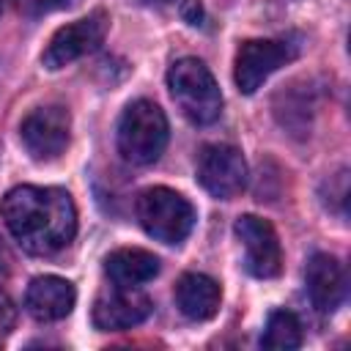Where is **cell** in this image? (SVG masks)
<instances>
[{
  "label": "cell",
  "mask_w": 351,
  "mask_h": 351,
  "mask_svg": "<svg viewBox=\"0 0 351 351\" xmlns=\"http://www.w3.org/2000/svg\"><path fill=\"white\" fill-rule=\"evenodd\" d=\"M0 217L19 247L33 255H52L77 233L74 200L60 186H14L0 200Z\"/></svg>",
  "instance_id": "6da1fadb"
},
{
  "label": "cell",
  "mask_w": 351,
  "mask_h": 351,
  "mask_svg": "<svg viewBox=\"0 0 351 351\" xmlns=\"http://www.w3.org/2000/svg\"><path fill=\"white\" fill-rule=\"evenodd\" d=\"M118 154L129 165H151L162 156L170 126L159 104L148 99H137L126 104L118 121Z\"/></svg>",
  "instance_id": "7a4b0ae2"
},
{
  "label": "cell",
  "mask_w": 351,
  "mask_h": 351,
  "mask_svg": "<svg viewBox=\"0 0 351 351\" xmlns=\"http://www.w3.org/2000/svg\"><path fill=\"white\" fill-rule=\"evenodd\" d=\"M167 88L184 118L203 126L219 118L222 112V93L208 71V66L197 58H178L167 71Z\"/></svg>",
  "instance_id": "3957f363"
},
{
  "label": "cell",
  "mask_w": 351,
  "mask_h": 351,
  "mask_svg": "<svg viewBox=\"0 0 351 351\" xmlns=\"http://www.w3.org/2000/svg\"><path fill=\"white\" fill-rule=\"evenodd\" d=\"M143 230L162 244H181L195 225V206L170 186H148L134 203Z\"/></svg>",
  "instance_id": "277c9868"
},
{
  "label": "cell",
  "mask_w": 351,
  "mask_h": 351,
  "mask_svg": "<svg viewBox=\"0 0 351 351\" xmlns=\"http://www.w3.org/2000/svg\"><path fill=\"white\" fill-rule=\"evenodd\" d=\"M69 134H71V115L60 104L36 107L19 123L22 145L38 162L58 159L69 145Z\"/></svg>",
  "instance_id": "5b68a950"
},
{
  "label": "cell",
  "mask_w": 351,
  "mask_h": 351,
  "mask_svg": "<svg viewBox=\"0 0 351 351\" xmlns=\"http://www.w3.org/2000/svg\"><path fill=\"white\" fill-rule=\"evenodd\" d=\"M107 27H110V16L96 8L93 14L71 22V25H63L52 33L49 44L44 47V55H41V63L47 69H63L69 63H74L77 58L93 52L104 36H107Z\"/></svg>",
  "instance_id": "8992f818"
},
{
  "label": "cell",
  "mask_w": 351,
  "mask_h": 351,
  "mask_svg": "<svg viewBox=\"0 0 351 351\" xmlns=\"http://www.w3.org/2000/svg\"><path fill=\"white\" fill-rule=\"evenodd\" d=\"M197 181L219 200L236 197L247 184V162L241 151L225 143L203 145L197 154Z\"/></svg>",
  "instance_id": "52a82bcc"
},
{
  "label": "cell",
  "mask_w": 351,
  "mask_h": 351,
  "mask_svg": "<svg viewBox=\"0 0 351 351\" xmlns=\"http://www.w3.org/2000/svg\"><path fill=\"white\" fill-rule=\"evenodd\" d=\"M293 47L285 41H269V38H250L236 52L233 80L241 93H255L280 66L293 60Z\"/></svg>",
  "instance_id": "ba28073f"
},
{
  "label": "cell",
  "mask_w": 351,
  "mask_h": 351,
  "mask_svg": "<svg viewBox=\"0 0 351 351\" xmlns=\"http://www.w3.org/2000/svg\"><path fill=\"white\" fill-rule=\"evenodd\" d=\"M236 236L244 247V269L252 277H277L282 269V250H280V239L271 228V222H266L263 217L255 214H244L236 219Z\"/></svg>",
  "instance_id": "9c48e42d"
},
{
  "label": "cell",
  "mask_w": 351,
  "mask_h": 351,
  "mask_svg": "<svg viewBox=\"0 0 351 351\" xmlns=\"http://www.w3.org/2000/svg\"><path fill=\"white\" fill-rule=\"evenodd\" d=\"M151 315V299L129 285H115L93 299L90 321L99 332H121L143 324Z\"/></svg>",
  "instance_id": "30bf717a"
},
{
  "label": "cell",
  "mask_w": 351,
  "mask_h": 351,
  "mask_svg": "<svg viewBox=\"0 0 351 351\" xmlns=\"http://www.w3.org/2000/svg\"><path fill=\"white\" fill-rule=\"evenodd\" d=\"M304 285H307V296H310V302H313L315 310L335 313L340 307L343 296H346V274H343V266L337 263L335 255L315 252L307 261Z\"/></svg>",
  "instance_id": "8fae6325"
},
{
  "label": "cell",
  "mask_w": 351,
  "mask_h": 351,
  "mask_svg": "<svg viewBox=\"0 0 351 351\" xmlns=\"http://www.w3.org/2000/svg\"><path fill=\"white\" fill-rule=\"evenodd\" d=\"M74 302H77L74 285L55 274L33 277L25 291V310L36 321H60L74 310Z\"/></svg>",
  "instance_id": "7c38bea8"
},
{
  "label": "cell",
  "mask_w": 351,
  "mask_h": 351,
  "mask_svg": "<svg viewBox=\"0 0 351 351\" xmlns=\"http://www.w3.org/2000/svg\"><path fill=\"white\" fill-rule=\"evenodd\" d=\"M222 302L219 282L200 271H186L176 282V307L189 321H208L217 315Z\"/></svg>",
  "instance_id": "4fadbf2b"
},
{
  "label": "cell",
  "mask_w": 351,
  "mask_h": 351,
  "mask_svg": "<svg viewBox=\"0 0 351 351\" xmlns=\"http://www.w3.org/2000/svg\"><path fill=\"white\" fill-rule=\"evenodd\" d=\"M104 271L115 285L137 288L159 274V258L140 247H121L104 258Z\"/></svg>",
  "instance_id": "5bb4252c"
},
{
  "label": "cell",
  "mask_w": 351,
  "mask_h": 351,
  "mask_svg": "<svg viewBox=\"0 0 351 351\" xmlns=\"http://www.w3.org/2000/svg\"><path fill=\"white\" fill-rule=\"evenodd\" d=\"M261 346L269 351H293L302 346V324L291 310H274L266 321Z\"/></svg>",
  "instance_id": "9a60e30c"
},
{
  "label": "cell",
  "mask_w": 351,
  "mask_h": 351,
  "mask_svg": "<svg viewBox=\"0 0 351 351\" xmlns=\"http://www.w3.org/2000/svg\"><path fill=\"white\" fill-rule=\"evenodd\" d=\"M16 324V307L14 302L8 299L5 291H0V337H5Z\"/></svg>",
  "instance_id": "2e32d148"
},
{
  "label": "cell",
  "mask_w": 351,
  "mask_h": 351,
  "mask_svg": "<svg viewBox=\"0 0 351 351\" xmlns=\"http://www.w3.org/2000/svg\"><path fill=\"white\" fill-rule=\"evenodd\" d=\"M80 0H36L30 14H49V11H60V8H71Z\"/></svg>",
  "instance_id": "e0dca14e"
},
{
  "label": "cell",
  "mask_w": 351,
  "mask_h": 351,
  "mask_svg": "<svg viewBox=\"0 0 351 351\" xmlns=\"http://www.w3.org/2000/svg\"><path fill=\"white\" fill-rule=\"evenodd\" d=\"M178 5H181V16H184L189 25H200V19H203V8H200L197 0H181Z\"/></svg>",
  "instance_id": "ac0fdd59"
},
{
  "label": "cell",
  "mask_w": 351,
  "mask_h": 351,
  "mask_svg": "<svg viewBox=\"0 0 351 351\" xmlns=\"http://www.w3.org/2000/svg\"><path fill=\"white\" fill-rule=\"evenodd\" d=\"M8 263H11V258H8V250H5V244L0 241V274H5V271H8Z\"/></svg>",
  "instance_id": "d6986e66"
},
{
  "label": "cell",
  "mask_w": 351,
  "mask_h": 351,
  "mask_svg": "<svg viewBox=\"0 0 351 351\" xmlns=\"http://www.w3.org/2000/svg\"><path fill=\"white\" fill-rule=\"evenodd\" d=\"M156 3H162V5H167V3H181V0H156Z\"/></svg>",
  "instance_id": "ffe728a7"
}]
</instances>
